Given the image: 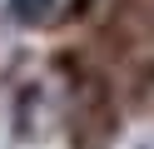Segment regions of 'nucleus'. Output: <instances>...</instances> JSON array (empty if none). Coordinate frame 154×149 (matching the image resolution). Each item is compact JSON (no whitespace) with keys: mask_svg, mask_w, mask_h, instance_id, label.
<instances>
[{"mask_svg":"<svg viewBox=\"0 0 154 149\" xmlns=\"http://www.w3.org/2000/svg\"><path fill=\"white\" fill-rule=\"evenodd\" d=\"M75 5H80V0H15V20L45 30V25H60Z\"/></svg>","mask_w":154,"mask_h":149,"instance_id":"nucleus-1","label":"nucleus"}]
</instances>
